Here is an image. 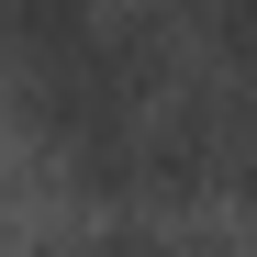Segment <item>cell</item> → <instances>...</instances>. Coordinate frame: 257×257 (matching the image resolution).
Wrapping results in <instances>:
<instances>
[{"label":"cell","instance_id":"1","mask_svg":"<svg viewBox=\"0 0 257 257\" xmlns=\"http://www.w3.org/2000/svg\"><path fill=\"white\" fill-rule=\"evenodd\" d=\"M190 34L224 90H257V0H190Z\"/></svg>","mask_w":257,"mask_h":257},{"label":"cell","instance_id":"2","mask_svg":"<svg viewBox=\"0 0 257 257\" xmlns=\"http://www.w3.org/2000/svg\"><path fill=\"white\" fill-rule=\"evenodd\" d=\"M212 179L257 212V90H224V101H212Z\"/></svg>","mask_w":257,"mask_h":257},{"label":"cell","instance_id":"3","mask_svg":"<svg viewBox=\"0 0 257 257\" xmlns=\"http://www.w3.org/2000/svg\"><path fill=\"white\" fill-rule=\"evenodd\" d=\"M90 257H179V246H157V235H135V224H123V235H90Z\"/></svg>","mask_w":257,"mask_h":257}]
</instances>
